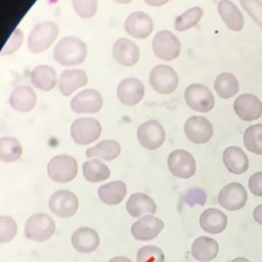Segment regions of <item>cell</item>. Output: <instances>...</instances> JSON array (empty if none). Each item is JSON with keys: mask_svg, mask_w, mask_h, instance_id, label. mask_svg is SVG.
I'll return each mask as SVG.
<instances>
[{"mask_svg": "<svg viewBox=\"0 0 262 262\" xmlns=\"http://www.w3.org/2000/svg\"><path fill=\"white\" fill-rule=\"evenodd\" d=\"M101 126L94 118H79L71 126V136L78 144H89L98 139Z\"/></svg>", "mask_w": 262, "mask_h": 262, "instance_id": "6", "label": "cell"}, {"mask_svg": "<svg viewBox=\"0 0 262 262\" xmlns=\"http://www.w3.org/2000/svg\"><path fill=\"white\" fill-rule=\"evenodd\" d=\"M249 188L256 196H262V171L251 175L249 179Z\"/></svg>", "mask_w": 262, "mask_h": 262, "instance_id": "41", "label": "cell"}, {"mask_svg": "<svg viewBox=\"0 0 262 262\" xmlns=\"http://www.w3.org/2000/svg\"><path fill=\"white\" fill-rule=\"evenodd\" d=\"M72 3L77 14L84 18L93 16L97 10L96 0H72Z\"/></svg>", "mask_w": 262, "mask_h": 262, "instance_id": "39", "label": "cell"}, {"mask_svg": "<svg viewBox=\"0 0 262 262\" xmlns=\"http://www.w3.org/2000/svg\"><path fill=\"white\" fill-rule=\"evenodd\" d=\"M87 47L84 41L77 37L68 36L60 39L54 47V59L62 66H74L84 61Z\"/></svg>", "mask_w": 262, "mask_h": 262, "instance_id": "1", "label": "cell"}, {"mask_svg": "<svg viewBox=\"0 0 262 262\" xmlns=\"http://www.w3.org/2000/svg\"><path fill=\"white\" fill-rule=\"evenodd\" d=\"M110 175V168L99 160H89L83 164V176L90 182L106 180Z\"/></svg>", "mask_w": 262, "mask_h": 262, "instance_id": "32", "label": "cell"}, {"mask_svg": "<svg viewBox=\"0 0 262 262\" xmlns=\"http://www.w3.org/2000/svg\"><path fill=\"white\" fill-rule=\"evenodd\" d=\"M102 105V97L94 89H85L76 94L71 101L72 110L77 114L97 113Z\"/></svg>", "mask_w": 262, "mask_h": 262, "instance_id": "16", "label": "cell"}, {"mask_svg": "<svg viewBox=\"0 0 262 262\" xmlns=\"http://www.w3.org/2000/svg\"><path fill=\"white\" fill-rule=\"evenodd\" d=\"M152 49L161 59L172 60L176 58L181 49V45L177 37L170 31L158 32L152 40Z\"/></svg>", "mask_w": 262, "mask_h": 262, "instance_id": "8", "label": "cell"}, {"mask_svg": "<svg viewBox=\"0 0 262 262\" xmlns=\"http://www.w3.org/2000/svg\"><path fill=\"white\" fill-rule=\"evenodd\" d=\"M72 245L76 251L82 254H89L99 246L98 233L90 227H80L72 234Z\"/></svg>", "mask_w": 262, "mask_h": 262, "instance_id": "20", "label": "cell"}, {"mask_svg": "<svg viewBox=\"0 0 262 262\" xmlns=\"http://www.w3.org/2000/svg\"><path fill=\"white\" fill-rule=\"evenodd\" d=\"M217 94L224 99L234 96L238 91L237 79L230 73H221L217 76L214 83Z\"/></svg>", "mask_w": 262, "mask_h": 262, "instance_id": "31", "label": "cell"}, {"mask_svg": "<svg viewBox=\"0 0 262 262\" xmlns=\"http://www.w3.org/2000/svg\"><path fill=\"white\" fill-rule=\"evenodd\" d=\"M244 144L249 151L262 155V124H255L246 129Z\"/></svg>", "mask_w": 262, "mask_h": 262, "instance_id": "34", "label": "cell"}, {"mask_svg": "<svg viewBox=\"0 0 262 262\" xmlns=\"http://www.w3.org/2000/svg\"><path fill=\"white\" fill-rule=\"evenodd\" d=\"M203 9L199 6L191 7L179 15L175 20V29L179 32L186 31L194 27L203 16Z\"/></svg>", "mask_w": 262, "mask_h": 262, "instance_id": "35", "label": "cell"}, {"mask_svg": "<svg viewBox=\"0 0 262 262\" xmlns=\"http://www.w3.org/2000/svg\"><path fill=\"white\" fill-rule=\"evenodd\" d=\"M231 262H250V260H248L245 257H237V258L231 260Z\"/></svg>", "mask_w": 262, "mask_h": 262, "instance_id": "45", "label": "cell"}, {"mask_svg": "<svg viewBox=\"0 0 262 262\" xmlns=\"http://www.w3.org/2000/svg\"><path fill=\"white\" fill-rule=\"evenodd\" d=\"M113 56L121 66L132 67L139 59V49L133 41L120 38L113 45Z\"/></svg>", "mask_w": 262, "mask_h": 262, "instance_id": "19", "label": "cell"}, {"mask_svg": "<svg viewBox=\"0 0 262 262\" xmlns=\"http://www.w3.org/2000/svg\"><path fill=\"white\" fill-rule=\"evenodd\" d=\"M164 127L156 120L142 123L137 129V139L141 146L147 149H156L165 141Z\"/></svg>", "mask_w": 262, "mask_h": 262, "instance_id": "11", "label": "cell"}, {"mask_svg": "<svg viewBox=\"0 0 262 262\" xmlns=\"http://www.w3.org/2000/svg\"><path fill=\"white\" fill-rule=\"evenodd\" d=\"M154 24L148 14L143 11H135L128 15L125 20L126 32L134 38H146L152 31Z\"/></svg>", "mask_w": 262, "mask_h": 262, "instance_id": "17", "label": "cell"}, {"mask_svg": "<svg viewBox=\"0 0 262 262\" xmlns=\"http://www.w3.org/2000/svg\"><path fill=\"white\" fill-rule=\"evenodd\" d=\"M126 209L132 217H139L143 214L151 215L156 213L157 205L149 195L141 192H135L128 199Z\"/></svg>", "mask_w": 262, "mask_h": 262, "instance_id": "26", "label": "cell"}, {"mask_svg": "<svg viewBox=\"0 0 262 262\" xmlns=\"http://www.w3.org/2000/svg\"><path fill=\"white\" fill-rule=\"evenodd\" d=\"M115 2H118V3H121V4H126V3H129L133 0H114Z\"/></svg>", "mask_w": 262, "mask_h": 262, "instance_id": "46", "label": "cell"}, {"mask_svg": "<svg viewBox=\"0 0 262 262\" xmlns=\"http://www.w3.org/2000/svg\"><path fill=\"white\" fill-rule=\"evenodd\" d=\"M177 73L169 66H156L149 74V84L154 90L161 94H170L178 86Z\"/></svg>", "mask_w": 262, "mask_h": 262, "instance_id": "7", "label": "cell"}, {"mask_svg": "<svg viewBox=\"0 0 262 262\" xmlns=\"http://www.w3.org/2000/svg\"><path fill=\"white\" fill-rule=\"evenodd\" d=\"M136 260L137 262H164L165 255L159 247L147 245L138 250Z\"/></svg>", "mask_w": 262, "mask_h": 262, "instance_id": "36", "label": "cell"}, {"mask_svg": "<svg viewBox=\"0 0 262 262\" xmlns=\"http://www.w3.org/2000/svg\"><path fill=\"white\" fill-rule=\"evenodd\" d=\"M168 168L174 176L187 179L195 173L196 165L193 157L188 151L175 149L168 157Z\"/></svg>", "mask_w": 262, "mask_h": 262, "instance_id": "10", "label": "cell"}, {"mask_svg": "<svg viewBox=\"0 0 262 262\" xmlns=\"http://www.w3.org/2000/svg\"><path fill=\"white\" fill-rule=\"evenodd\" d=\"M54 231L55 223L45 213L32 215L25 224V236L30 241L45 242L52 236Z\"/></svg>", "mask_w": 262, "mask_h": 262, "instance_id": "4", "label": "cell"}, {"mask_svg": "<svg viewBox=\"0 0 262 262\" xmlns=\"http://www.w3.org/2000/svg\"><path fill=\"white\" fill-rule=\"evenodd\" d=\"M21 145L16 138L3 137L0 139V161L11 163L17 161L21 156Z\"/></svg>", "mask_w": 262, "mask_h": 262, "instance_id": "33", "label": "cell"}, {"mask_svg": "<svg viewBox=\"0 0 262 262\" xmlns=\"http://www.w3.org/2000/svg\"><path fill=\"white\" fill-rule=\"evenodd\" d=\"M21 41H23V33L20 32V30L16 29L10 39L8 40V42L6 43L5 47L3 48L2 52H1V55H5V54H11L12 52H14L15 50H17L21 44Z\"/></svg>", "mask_w": 262, "mask_h": 262, "instance_id": "40", "label": "cell"}, {"mask_svg": "<svg viewBox=\"0 0 262 262\" xmlns=\"http://www.w3.org/2000/svg\"><path fill=\"white\" fill-rule=\"evenodd\" d=\"M233 108L243 121H254L262 116V102L257 96L250 93L239 95L234 100Z\"/></svg>", "mask_w": 262, "mask_h": 262, "instance_id": "14", "label": "cell"}, {"mask_svg": "<svg viewBox=\"0 0 262 262\" xmlns=\"http://www.w3.org/2000/svg\"><path fill=\"white\" fill-rule=\"evenodd\" d=\"M184 97L187 105L191 110L200 113L210 112L215 104V98L211 90L207 86L199 83L189 85L185 89Z\"/></svg>", "mask_w": 262, "mask_h": 262, "instance_id": "5", "label": "cell"}, {"mask_svg": "<svg viewBox=\"0 0 262 262\" xmlns=\"http://www.w3.org/2000/svg\"><path fill=\"white\" fill-rule=\"evenodd\" d=\"M36 93L35 91L25 85L16 86L9 97V103L13 110L19 113H28L33 110L36 104Z\"/></svg>", "mask_w": 262, "mask_h": 262, "instance_id": "21", "label": "cell"}, {"mask_svg": "<svg viewBox=\"0 0 262 262\" xmlns=\"http://www.w3.org/2000/svg\"><path fill=\"white\" fill-rule=\"evenodd\" d=\"M164 228V222L152 216L145 215L139 218L131 226V233L137 241H150L155 238Z\"/></svg>", "mask_w": 262, "mask_h": 262, "instance_id": "15", "label": "cell"}, {"mask_svg": "<svg viewBox=\"0 0 262 262\" xmlns=\"http://www.w3.org/2000/svg\"><path fill=\"white\" fill-rule=\"evenodd\" d=\"M218 12L228 29L235 32L243 29L244 16L232 1L221 0L218 3Z\"/></svg>", "mask_w": 262, "mask_h": 262, "instance_id": "27", "label": "cell"}, {"mask_svg": "<svg viewBox=\"0 0 262 262\" xmlns=\"http://www.w3.org/2000/svg\"><path fill=\"white\" fill-rule=\"evenodd\" d=\"M248 201L246 188L238 182L226 184L218 194V203L226 210L236 211L245 207Z\"/></svg>", "mask_w": 262, "mask_h": 262, "instance_id": "12", "label": "cell"}, {"mask_svg": "<svg viewBox=\"0 0 262 262\" xmlns=\"http://www.w3.org/2000/svg\"><path fill=\"white\" fill-rule=\"evenodd\" d=\"M144 1H145V3H146L147 5H149V6H156V7H158V6H162V5L166 4L169 0H144Z\"/></svg>", "mask_w": 262, "mask_h": 262, "instance_id": "43", "label": "cell"}, {"mask_svg": "<svg viewBox=\"0 0 262 262\" xmlns=\"http://www.w3.org/2000/svg\"><path fill=\"white\" fill-rule=\"evenodd\" d=\"M223 163L233 174H243L249 168V159L245 151L237 146L226 147L223 151Z\"/></svg>", "mask_w": 262, "mask_h": 262, "instance_id": "25", "label": "cell"}, {"mask_svg": "<svg viewBox=\"0 0 262 262\" xmlns=\"http://www.w3.org/2000/svg\"><path fill=\"white\" fill-rule=\"evenodd\" d=\"M17 232L16 222L7 216L0 217V243H7L14 238Z\"/></svg>", "mask_w": 262, "mask_h": 262, "instance_id": "37", "label": "cell"}, {"mask_svg": "<svg viewBox=\"0 0 262 262\" xmlns=\"http://www.w3.org/2000/svg\"><path fill=\"white\" fill-rule=\"evenodd\" d=\"M242 7L262 29V2L260 0H239Z\"/></svg>", "mask_w": 262, "mask_h": 262, "instance_id": "38", "label": "cell"}, {"mask_svg": "<svg viewBox=\"0 0 262 262\" xmlns=\"http://www.w3.org/2000/svg\"><path fill=\"white\" fill-rule=\"evenodd\" d=\"M97 192L102 203L105 205L115 206L124 200L127 193V187L126 184L121 180L111 181L108 183L102 184L98 188Z\"/></svg>", "mask_w": 262, "mask_h": 262, "instance_id": "28", "label": "cell"}, {"mask_svg": "<svg viewBox=\"0 0 262 262\" xmlns=\"http://www.w3.org/2000/svg\"><path fill=\"white\" fill-rule=\"evenodd\" d=\"M117 94L122 103L135 105L144 95V86L142 82L136 78H126L119 83Z\"/></svg>", "mask_w": 262, "mask_h": 262, "instance_id": "18", "label": "cell"}, {"mask_svg": "<svg viewBox=\"0 0 262 262\" xmlns=\"http://www.w3.org/2000/svg\"><path fill=\"white\" fill-rule=\"evenodd\" d=\"M31 81L38 89L49 91L56 85L55 70L47 64L38 66L31 72Z\"/></svg>", "mask_w": 262, "mask_h": 262, "instance_id": "29", "label": "cell"}, {"mask_svg": "<svg viewBox=\"0 0 262 262\" xmlns=\"http://www.w3.org/2000/svg\"><path fill=\"white\" fill-rule=\"evenodd\" d=\"M78 172L77 161L69 155L53 157L47 165V174L51 180L57 183L72 181Z\"/></svg>", "mask_w": 262, "mask_h": 262, "instance_id": "3", "label": "cell"}, {"mask_svg": "<svg viewBox=\"0 0 262 262\" xmlns=\"http://www.w3.org/2000/svg\"><path fill=\"white\" fill-rule=\"evenodd\" d=\"M78 205L77 195L67 189L54 191L48 202L50 211L62 218L74 216L78 210Z\"/></svg>", "mask_w": 262, "mask_h": 262, "instance_id": "9", "label": "cell"}, {"mask_svg": "<svg viewBox=\"0 0 262 262\" xmlns=\"http://www.w3.org/2000/svg\"><path fill=\"white\" fill-rule=\"evenodd\" d=\"M200 225L206 232L217 234L226 228L227 216L219 209L209 208L201 214Z\"/></svg>", "mask_w": 262, "mask_h": 262, "instance_id": "22", "label": "cell"}, {"mask_svg": "<svg viewBox=\"0 0 262 262\" xmlns=\"http://www.w3.org/2000/svg\"><path fill=\"white\" fill-rule=\"evenodd\" d=\"M219 251L218 243L208 236H199L191 246V255L201 262H209L216 258Z\"/></svg>", "mask_w": 262, "mask_h": 262, "instance_id": "23", "label": "cell"}, {"mask_svg": "<svg viewBox=\"0 0 262 262\" xmlns=\"http://www.w3.org/2000/svg\"><path fill=\"white\" fill-rule=\"evenodd\" d=\"M184 133L187 139L193 143L202 144L208 142L213 135L211 122L202 116H192L184 124Z\"/></svg>", "mask_w": 262, "mask_h": 262, "instance_id": "13", "label": "cell"}, {"mask_svg": "<svg viewBox=\"0 0 262 262\" xmlns=\"http://www.w3.org/2000/svg\"><path fill=\"white\" fill-rule=\"evenodd\" d=\"M108 262H132L129 258L127 257H123V256H118L115 258H112Z\"/></svg>", "mask_w": 262, "mask_h": 262, "instance_id": "44", "label": "cell"}, {"mask_svg": "<svg viewBox=\"0 0 262 262\" xmlns=\"http://www.w3.org/2000/svg\"><path fill=\"white\" fill-rule=\"evenodd\" d=\"M87 84V75L82 70H66L59 77V91L64 96L71 95L77 89Z\"/></svg>", "mask_w": 262, "mask_h": 262, "instance_id": "24", "label": "cell"}, {"mask_svg": "<svg viewBox=\"0 0 262 262\" xmlns=\"http://www.w3.org/2000/svg\"><path fill=\"white\" fill-rule=\"evenodd\" d=\"M253 217H254V220L261 224L262 225V204L261 205H258L254 211H253Z\"/></svg>", "mask_w": 262, "mask_h": 262, "instance_id": "42", "label": "cell"}, {"mask_svg": "<svg viewBox=\"0 0 262 262\" xmlns=\"http://www.w3.org/2000/svg\"><path fill=\"white\" fill-rule=\"evenodd\" d=\"M121 152V146L114 139H105L86 150L87 158H97L104 161L115 160Z\"/></svg>", "mask_w": 262, "mask_h": 262, "instance_id": "30", "label": "cell"}, {"mask_svg": "<svg viewBox=\"0 0 262 262\" xmlns=\"http://www.w3.org/2000/svg\"><path fill=\"white\" fill-rule=\"evenodd\" d=\"M58 35V26L54 21H43L36 25L29 37L28 48L32 53H40L48 49Z\"/></svg>", "mask_w": 262, "mask_h": 262, "instance_id": "2", "label": "cell"}]
</instances>
